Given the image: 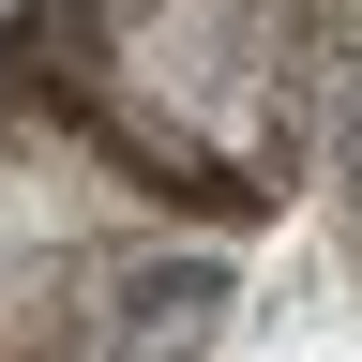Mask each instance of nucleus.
<instances>
[{"label": "nucleus", "mask_w": 362, "mask_h": 362, "mask_svg": "<svg viewBox=\"0 0 362 362\" xmlns=\"http://www.w3.org/2000/svg\"><path fill=\"white\" fill-rule=\"evenodd\" d=\"M332 136H347V181H362V106H347V121H332Z\"/></svg>", "instance_id": "obj_1"}]
</instances>
